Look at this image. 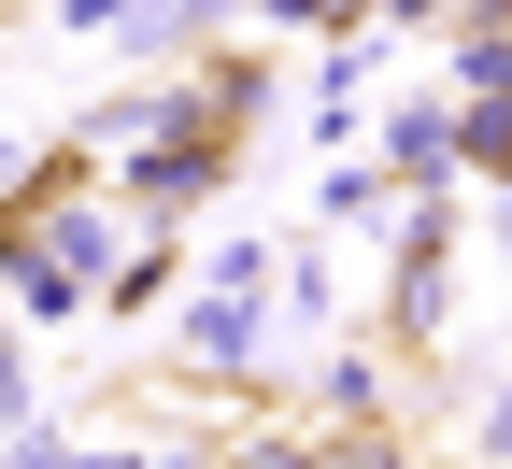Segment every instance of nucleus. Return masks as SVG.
Listing matches in <instances>:
<instances>
[{"label":"nucleus","mask_w":512,"mask_h":469,"mask_svg":"<svg viewBox=\"0 0 512 469\" xmlns=\"http://www.w3.org/2000/svg\"><path fill=\"white\" fill-rule=\"evenodd\" d=\"M470 157H512V114H470Z\"/></svg>","instance_id":"7ed1b4c3"},{"label":"nucleus","mask_w":512,"mask_h":469,"mask_svg":"<svg viewBox=\"0 0 512 469\" xmlns=\"http://www.w3.org/2000/svg\"><path fill=\"white\" fill-rule=\"evenodd\" d=\"M228 469H328V441H242Z\"/></svg>","instance_id":"f257e3e1"},{"label":"nucleus","mask_w":512,"mask_h":469,"mask_svg":"<svg viewBox=\"0 0 512 469\" xmlns=\"http://www.w3.org/2000/svg\"><path fill=\"white\" fill-rule=\"evenodd\" d=\"M328 469H413L399 441H328Z\"/></svg>","instance_id":"f03ea898"}]
</instances>
